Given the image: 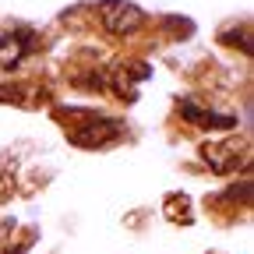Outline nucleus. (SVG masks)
<instances>
[{
  "instance_id": "423d86ee",
  "label": "nucleus",
  "mask_w": 254,
  "mask_h": 254,
  "mask_svg": "<svg viewBox=\"0 0 254 254\" xmlns=\"http://www.w3.org/2000/svg\"><path fill=\"white\" fill-rule=\"evenodd\" d=\"M117 74L127 78L131 85H141V81L152 78V64H145V60H127V64H120V71H117Z\"/></svg>"
},
{
  "instance_id": "f03ea898",
  "label": "nucleus",
  "mask_w": 254,
  "mask_h": 254,
  "mask_svg": "<svg viewBox=\"0 0 254 254\" xmlns=\"http://www.w3.org/2000/svg\"><path fill=\"white\" fill-rule=\"evenodd\" d=\"M124 134H127V127L120 120H110V117L95 113V117H88V124H81V127L71 131V145H78V148H110Z\"/></svg>"
},
{
  "instance_id": "7ed1b4c3",
  "label": "nucleus",
  "mask_w": 254,
  "mask_h": 254,
  "mask_svg": "<svg viewBox=\"0 0 254 254\" xmlns=\"http://www.w3.org/2000/svg\"><path fill=\"white\" fill-rule=\"evenodd\" d=\"M201 159L212 173H237L240 166H247V145H237V138L226 141H205L201 145Z\"/></svg>"
},
{
  "instance_id": "f257e3e1",
  "label": "nucleus",
  "mask_w": 254,
  "mask_h": 254,
  "mask_svg": "<svg viewBox=\"0 0 254 254\" xmlns=\"http://www.w3.org/2000/svg\"><path fill=\"white\" fill-rule=\"evenodd\" d=\"M95 14L110 36H134L138 28H145V11L131 0H99Z\"/></svg>"
},
{
  "instance_id": "39448f33",
  "label": "nucleus",
  "mask_w": 254,
  "mask_h": 254,
  "mask_svg": "<svg viewBox=\"0 0 254 254\" xmlns=\"http://www.w3.org/2000/svg\"><path fill=\"white\" fill-rule=\"evenodd\" d=\"M32 32L28 28H18V32H11V36H0V67H18V64L28 57V50H32Z\"/></svg>"
},
{
  "instance_id": "0eeeda50",
  "label": "nucleus",
  "mask_w": 254,
  "mask_h": 254,
  "mask_svg": "<svg viewBox=\"0 0 254 254\" xmlns=\"http://www.w3.org/2000/svg\"><path fill=\"white\" fill-rule=\"evenodd\" d=\"M222 43H230V46H240V53H251V25L244 21L240 32H222Z\"/></svg>"
},
{
  "instance_id": "20e7f679",
  "label": "nucleus",
  "mask_w": 254,
  "mask_h": 254,
  "mask_svg": "<svg viewBox=\"0 0 254 254\" xmlns=\"http://www.w3.org/2000/svg\"><path fill=\"white\" fill-rule=\"evenodd\" d=\"M180 117H184L187 124L212 127V131H233V127H237V117L215 113V110H208V106H201V103H194V99H184V103H180Z\"/></svg>"
},
{
  "instance_id": "1a4fd4ad",
  "label": "nucleus",
  "mask_w": 254,
  "mask_h": 254,
  "mask_svg": "<svg viewBox=\"0 0 254 254\" xmlns=\"http://www.w3.org/2000/svg\"><path fill=\"white\" fill-rule=\"evenodd\" d=\"M166 25H170L173 32H180V36H190V32H194V25H190L187 18H166Z\"/></svg>"
},
{
  "instance_id": "6e6552de",
  "label": "nucleus",
  "mask_w": 254,
  "mask_h": 254,
  "mask_svg": "<svg viewBox=\"0 0 254 254\" xmlns=\"http://www.w3.org/2000/svg\"><path fill=\"white\" fill-rule=\"evenodd\" d=\"M0 103H25V88H18V85H0Z\"/></svg>"
},
{
  "instance_id": "9d476101",
  "label": "nucleus",
  "mask_w": 254,
  "mask_h": 254,
  "mask_svg": "<svg viewBox=\"0 0 254 254\" xmlns=\"http://www.w3.org/2000/svg\"><path fill=\"white\" fill-rule=\"evenodd\" d=\"M4 254H25V247H7Z\"/></svg>"
}]
</instances>
